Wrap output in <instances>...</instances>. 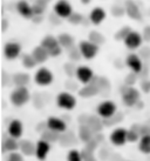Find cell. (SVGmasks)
<instances>
[{
  "label": "cell",
  "mask_w": 150,
  "mask_h": 161,
  "mask_svg": "<svg viewBox=\"0 0 150 161\" xmlns=\"http://www.w3.org/2000/svg\"><path fill=\"white\" fill-rule=\"evenodd\" d=\"M120 92H121L122 101L127 107H135V105L141 100L140 91L135 88L134 86L123 85V87L120 88Z\"/></svg>",
  "instance_id": "cell-1"
},
{
  "label": "cell",
  "mask_w": 150,
  "mask_h": 161,
  "mask_svg": "<svg viewBox=\"0 0 150 161\" xmlns=\"http://www.w3.org/2000/svg\"><path fill=\"white\" fill-rule=\"evenodd\" d=\"M32 99L31 93L27 88L26 86H22V87H15L12 93L9 95V100L11 103L15 106V107H22L25 106L29 100Z\"/></svg>",
  "instance_id": "cell-2"
},
{
  "label": "cell",
  "mask_w": 150,
  "mask_h": 161,
  "mask_svg": "<svg viewBox=\"0 0 150 161\" xmlns=\"http://www.w3.org/2000/svg\"><path fill=\"white\" fill-rule=\"evenodd\" d=\"M41 45L47 49L51 58H56L59 55H61L62 49H63L57 40V36H51V34L44 36V39L41 40Z\"/></svg>",
  "instance_id": "cell-3"
},
{
  "label": "cell",
  "mask_w": 150,
  "mask_h": 161,
  "mask_svg": "<svg viewBox=\"0 0 150 161\" xmlns=\"http://www.w3.org/2000/svg\"><path fill=\"white\" fill-rule=\"evenodd\" d=\"M79 48L82 53V57L86 60H92L97 55L99 51H100V46L94 44L93 41L88 40H82L80 41Z\"/></svg>",
  "instance_id": "cell-4"
},
{
  "label": "cell",
  "mask_w": 150,
  "mask_h": 161,
  "mask_svg": "<svg viewBox=\"0 0 150 161\" xmlns=\"http://www.w3.org/2000/svg\"><path fill=\"white\" fill-rule=\"evenodd\" d=\"M56 105L57 107L66 109V111H72L76 106V99L69 92H60L56 97Z\"/></svg>",
  "instance_id": "cell-5"
},
{
  "label": "cell",
  "mask_w": 150,
  "mask_h": 161,
  "mask_svg": "<svg viewBox=\"0 0 150 161\" xmlns=\"http://www.w3.org/2000/svg\"><path fill=\"white\" fill-rule=\"evenodd\" d=\"M117 112V106L114 101L111 100H104L102 103H99L96 108V113L101 116L102 119H108Z\"/></svg>",
  "instance_id": "cell-6"
},
{
  "label": "cell",
  "mask_w": 150,
  "mask_h": 161,
  "mask_svg": "<svg viewBox=\"0 0 150 161\" xmlns=\"http://www.w3.org/2000/svg\"><path fill=\"white\" fill-rule=\"evenodd\" d=\"M54 80L53 73L49 71L48 68L41 67L35 72L34 74V81L36 85L39 86H49Z\"/></svg>",
  "instance_id": "cell-7"
},
{
  "label": "cell",
  "mask_w": 150,
  "mask_h": 161,
  "mask_svg": "<svg viewBox=\"0 0 150 161\" xmlns=\"http://www.w3.org/2000/svg\"><path fill=\"white\" fill-rule=\"evenodd\" d=\"M22 47L17 41H8L4 46V55L7 60H15L21 55Z\"/></svg>",
  "instance_id": "cell-8"
},
{
  "label": "cell",
  "mask_w": 150,
  "mask_h": 161,
  "mask_svg": "<svg viewBox=\"0 0 150 161\" xmlns=\"http://www.w3.org/2000/svg\"><path fill=\"white\" fill-rule=\"evenodd\" d=\"M127 132L128 130H126L123 127H117L115 128L109 135V141L111 145H114L116 147H121L126 143L128 142V139H127Z\"/></svg>",
  "instance_id": "cell-9"
},
{
  "label": "cell",
  "mask_w": 150,
  "mask_h": 161,
  "mask_svg": "<svg viewBox=\"0 0 150 161\" xmlns=\"http://www.w3.org/2000/svg\"><path fill=\"white\" fill-rule=\"evenodd\" d=\"M143 41H144V39H143V36L141 33H138L136 31H131L128 34V36L123 40V42L127 48L134 51V49L141 48Z\"/></svg>",
  "instance_id": "cell-10"
},
{
  "label": "cell",
  "mask_w": 150,
  "mask_h": 161,
  "mask_svg": "<svg viewBox=\"0 0 150 161\" xmlns=\"http://www.w3.org/2000/svg\"><path fill=\"white\" fill-rule=\"evenodd\" d=\"M53 11L62 19H68V17L73 13V7L67 0H59L55 3Z\"/></svg>",
  "instance_id": "cell-11"
},
{
  "label": "cell",
  "mask_w": 150,
  "mask_h": 161,
  "mask_svg": "<svg viewBox=\"0 0 150 161\" xmlns=\"http://www.w3.org/2000/svg\"><path fill=\"white\" fill-rule=\"evenodd\" d=\"M15 11L21 15L24 19L27 20H32L34 17V12H33V6H32L27 0H19L15 4Z\"/></svg>",
  "instance_id": "cell-12"
},
{
  "label": "cell",
  "mask_w": 150,
  "mask_h": 161,
  "mask_svg": "<svg viewBox=\"0 0 150 161\" xmlns=\"http://www.w3.org/2000/svg\"><path fill=\"white\" fill-rule=\"evenodd\" d=\"M126 65L130 68V71L135 72L137 74H140V72L142 71V68L144 66V64L142 61V58L140 57V54L136 53H130L127 55L126 58Z\"/></svg>",
  "instance_id": "cell-13"
},
{
  "label": "cell",
  "mask_w": 150,
  "mask_h": 161,
  "mask_svg": "<svg viewBox=\"0 0 150 161\" xmlns=\"http://www.w3.org/2000/svg\"><path fill=\"white\" fill-rule=\"evenodd\" d=\"M95 76L94 72L92 68H89L88 66H79L78 71H76V79L81 82V84H89L90 81L93 80V78Z\"/></svg>",
  "instance_id": "cell-14"
},
{
  "label": "cell",
  "mask_w": 150,
  "mask_h": 161,
  "mask_svg": "<svg viewBox=\"0 0 150 161\" xmlns=\"http://www.w3.org/2000/svg\"><path fill=\"white\" fill-rule=\"evenodd\" d=\"M124 8H126V14L130 19L132 20H141L142 19L141 9L134 0H127L124 4Z\"/></svg>",
  "instance_id": "cell-15"
},
{
  "label": "cell",
  "mask_w": 150,
  "mask_h": 161,
  "mask_svg": "<svg viewBox=\"0 0 150 161\" xmlns=\"http://www.w3.org/2000/svg\"><path fill=\"white\" fill-rule=\"evenodd\" d=\"M107 18V12L104 11V8H102L100 6H96V7H94L92 11H90V13H89V21L92 25H100L102 24Z\"/></svg>",
  "instance_id": "cell-16"
},
{
  "label": "cell",
  "mask_w": 150,
  "mask_h": 161,
  "mask_svg": "<svg viewBox=\"0 0 150 161\" xmlns=\"http://www.w3.org/2000/svg\"><path fill=\"white\" fill-rule=\"evenodd\" d=\"M24 133V125H22L21 120L19 119H13L7 126V134L13 136V138L20 139Z\"/></svg>",
  "instance_id": "cell-17"
},
{
  "label": "cell",
  "mask_w": 150,
  "mask_h": 161,
  "mask_svg": "<svg viewBox=\"0 0 150 161\" xmlns=\"http://www.w3.org/2000/svg\"><path fill=\"white\" fill-rule=\"evenodd\" d=\"M47 125H48V128L56 130L59 133H62V132L67 130L66 120L62 119V118H59V116H51V118H48Z\"/></svg>",
  "instance_id": "cell-18"
},
{
  "label": "cell",
  "mask_w": 150,
  "mask_h": 161,
  "mask_svg": "<svg viewBox=\"0 0 150 161\" xmlns=\"http://www.w3.org/2000/svg\"><path fill=\"white\" fill-rule=\"evenodd\" d=\"M97 94H100V88L97 87V85H95L93 82L86 84V85H83V87H81L79 90V95L81 98L84 99L93 98V97H95Z\"/></svg>",
  "instance_id": "cell-19"
},
{
  "label": "cell",
  "mask_w": 150,
  "mask_h": 161,
  "mask_svg": "<svg viewBox=\"0 0 150 161\" xmlns=\"http://www.w3.org/2000/svg\"><path fill=\"white\" fill-rule=\"evenodd\" d=\"M49 151H51V143L46 141L44 139H40L36 142V151H35V157L39 160H44L47 158Z\"/></svg>",
  "instance_id": "cell-20"
},
{
  "label": "cell",
  "mask_w": 150,
  "mask_h": 161,
  "mask_svg": "<svg viewBox=\"0 0 150 161\" xmlns=\"http://www.w3.org/2000/svg\"><path fill=\"white\" fill-rule=\"evenodd\" d=\"M76 141V136L72 130H65L60 133V138H59V145L62 147H71L74 146Z\"/></svg>",
  "instance_id": "cell-21"
},
{
  "label": "cell",
  "mask_w": 150,
  "mask_h": 161,
  "mask_svg": "<svg viewBox=\"0 0 150 161\" xmlns=\"http://www.w3.org/2000/svg\"><path fill=\"white\" fill-rule=\"evenodd\" d=\"M87 125L89 126V128L93 130L94 134L96 133H101L103 127H104V124H103V119L99 115H89L88 121H87Z\"/></svg>",
  "instance_id": "cell-22"
},
{
  "label": "cell",
  "mask_w": 150,
  "mask_h": 161,
  "mask_svg": "<svg viewBox=\"0 0 150 161\" xmlns=\"http://www.w3.org/2000/svg\"><path fill=\"white\" fill-rule=\"evenodd\" d=\"M19 151H20L25 157H33V155H35L36 143H33L31 140H21V141H20Z\"/></svg>",
  "instance_id": "cell-23"
},
{
  "label": "cell",
  "mask_w": 150,
  "mask_h": 161,
  "mask_svg": "<svg viewBox=\"0 0 150 161\" xmlns=\"http://www.w3.org/2000/svg\"><path fill=\"white\" fill-rule=\"evenodd\" d=\"M32 54H33V57L35 58L36 63L38 64L46 63V61L48 60V58H51V55H49V53L47 52V49L45 48L41 44H40L39 46L34 47V49L32 51Z\"/></svg>",
  "instance_id": "cell-24"
},
{
  "label": "cell",
  "mask_w": 150,
  "mask_h": 161,
  "mask_svg": "<svg viewBox=\"0 0 150 161\" xmlns=\"http://www.w3.org/2000/svg\"><path fill=\"white\" fill-rule=\"evenodd\" d=\"M31 81V76L28 75L25 72H18L12 75V82L14 84L15 87H22V86H27Z\"/></svg>",
  "instance_id": "cell-25"
},
{
  "label": "cell",
  "mask_w": 150,
  "mask_h": 161,
  "mask_svg": "<svg viewBox=\"0 0 150 161\" xmlns=\"http://www.w3.org/2000/svg\"><path fill=\"white\" fill-rule=\"evenodd\" d=\"M78 138H79L80 141H82L83 143L88 142L90 139L94 138V132L90 128L87 124L84 125H80L79 126V132H78Z\"/></svg>",
  "instance_id": "cell-26"
},
{
  "label": "cell",
  "mask_w": 150,
  "mask_h": 161,
  "mask_svg": "<svg viewBox=\"0 0 150 161\" xmlns=\"http://www.w3.org/2000/svg\"><path fill=\"white\" fill-rule=\"evenodd\" d=\"M57 40H59L62 48L67 49V51L75 45L74 36H72V34H69V33H60L57 36Z\"/></svg>",
  "instance_id": "cell-27"
},
{
  "label": "cell",
  "mask_w": 150,
  "mask_h": 161,
  "mask_svg": "<svg viewBox=\"0 0 150 161\" xmlns=\"http://www.w3.org/2000/svg\"><path fill=\"white\" fill-rule=\"evenodd\" d=\"M19 139L13 138L8 135L7 138L4 140L3 142V148H4L5 152H13V151H18L19 147H20V141H18Z\"/></svg>",
  "instance_id": "cell-28"
},
{
  "label": "cell",
  "mask_w": 150,
  "mask_h": 161,
  "mask_svg": "<svg viewBox=\"0 0 150 161\" xmlns=\"http://www.w3.org/2000/svg\"><path fill=\"white\" fill-rule=\"evenodd\" d=\"M140 126L141 125H132L127 132V139L128 142H138V140L141 138V133H140Z\"/></svg>",
  "instance_id": "cell-29"
},
{
  "label": "cell",
  "mask_w": 150,
  "mask_h": 161,
  "mask_svg": "<svg viewBox=\"0 0 150 161\" xmlns=\"http://www.w3.org/2000/svg\"><path fill=\"white\" fill-rule=\"evenodd\" d=\"M59 138H60V133L56 132V130H51V128H47L45 132L41 133V139L48 141L49 143L59 142Z\"/></svg>",
  "instance_id": "cell-30"
},
{
  "label": "cell",
  "mask_w": 150,
  "mask_h": 161,
  "mask_svg": "<svg viewBox=\"0 0 150 161\" xmlns=\"http://www.w3.org/2000/svg\"><path fill=\"white\" fill-rule=\"evenodd\" d=\"M138 149L143 154H150V134L142 135L138 140Z\"/></svg>",
  "instance_id": "cell-31"
},
{
  "label": "cell",
  "mask_w": 150,
  "mask_h": 161,
  "mask_svg": "<svg viewBox=\"0 0 150 161\" xmlns=\"http://www.w3.org/2000/svg\"><path fill=\"white\" fill-rule=\"evenodd\" d=\"M21 64L22 66L27 69H32V68H34L36 65H39V64L36 63L35 58L33 57V54H24L21 57Z\"/></svg>",
  "instance_id": "cell-32"
},
{
  "label": "cell",
  "mask_w": 150,
  "mask_h": 161,
  "mask_svg": "<svg viewBox=\"0 0 150 161\" xmlns=\"http://www.w3.org/2000/svg\"><path fill=\"white\" fill-rule=\"evenodd\" d=\"M122 120H123V114L120 112H116L114 115L110 116V118L103 119V124H104V127H111V126L120 124Z\"/></svg>",
  "instance_id": "cell-33"
},
{
  "label": "cell",
  "mask_w": 150,
  "mask_h": 161,
  "mask_svg": "<svg viewBox=\"0 0 150 161\" xmlns=\"http://www.w3.org/2000/svg\"><path fill=\"white\" fill-rule=\"evenodd\" d=\"M88 39L99 46L103 45V44L106 42V38H104V36H103L102 33H100V32H97V31L90 32V33H89V36H88Z\"/></svg>",
  "instance_id": "cell-34"
},
{
  "label": "cell",
  "mask_w": 150,
  "mask_h": 161,
  "mask_svg": "<svg viewBox=\"0 0 150 161\" xmlns=\"http://www.w3.org/2000/svg\"><path fill=\"white\" fill-rule=\"evenodd\" d=\"M68 58H69V60L74 61V63H78V61H80L81 59L83 58L82 53H81V51L79 48V46L74 45L73 47H71V48L68 49Z\"/></svg>",
  "instance_id": "cell-35"
},
{
  "label": "cell",
  "mask_w": 150,
  "mask_h": 161,
  "mask_svg": "<svg viewBox=\"0 0 150 161\" xmlns=\"http://www.w3.org/2000/svg\"><path fill=\"white\" fill-rule=\"evenodd\" d=\"M131 27L128 26V25H126V26H122L121 28H119V31L115 33V40L117 41H123L127 36H128V34L131 32Z\"/></svg>",
  "instance_id": "cell-36"
},
{
  "label": "cell",
  "mask_w": 150,
  "mask_h": 161,
  "mask_svg": "<svg viewBox=\"0 0 150 161\" xmlns=\"http://www.w3.org/2000/svg\"><path fill=\"white\" fill-rule=\"evenodd\" d=\"M84 20H86V18L79 12H73L67 19V21L72 24V25H83Z\"/></svg>",
  "instance_id": "cell-37"
},
{
  "label": "cell",
  "mask_w": 150,
  "mask_h": 161,
  "mask_svg": "<svg viewBox=\"0 0 150 161\" xmlns=\"http://www.w3.org/2000/svg\"><path fill=\"white\" fill-rule=\"evenodd\" d=\"M63 71L66 73L67 76H69V78H74L76 76V71H78V67L75 66V63L74 61H69V63H66L63 65Z\"/></svg>",
  "instance_id": "cell-38"
},
{
  "label": "cell",
  "mask_w": 150,
  "mask_h": 161,
  "mask_svg": "<svg viewBox=\"0 0 150 161\" xmlns=\"http://www.w3.org/2000/svg\"><path fill=\"white\" fill-rule=\"evenodd\" d=\"M33 100V105H34V107L38 108V109H41V108L45 106V100L42 98V95L40 93H35V95L32 98Z\"/></svg>",
  "instance_id": "cell-39"
},
{
  "label": "cell",
  "mask_w": 150,
  "mask_h": 161,
  "mask_svg": "<svg viewBox=\"0 0 150 161\" xmlns=\"http://www.w3.org/2000/svg\"><path fill=\"white\" fill-rule=\"evenodd\" d=\"M67 159L71 161H81L82 160V154H81V152L78 151V149H71V151L68 152Z\"/></svg>",
  "instance_id": "cell-40"
},
{
  "label": "cell",
  "mask_w": 150,
  "mask_h": 161,
  "mask_svg": "<svg viewBox=\"0 0 150 161\" xmlns=\"http://www.w3.org/2000/svg\"><path fill=\"white\" fill-rule=\"evenodd\" d=\"M24 154L21 152H18V151H13V152H9L8 155H7V160L9 161H22L24 160Z\"/></svg>",
  "instance_id": "cell-41"
},
{
  "label": "cell",
  "mask_w": 150,
  "mask_h": 161,
  "mask_svg": "<svg viewBox=\"0 0 150 161\" xmlns=\"http://www.w3.org/2000/svg\"><path fill=\"white\" fill-rule=\"evenodd\" d=\"M137 81V73H135V72H132L131 73H129L128 75L126 76V80H124V85L127 86H134L135 84H136Z\"/></svg>",
  "instance_id": "cell-42"
},
{
  "label": "cell",
  "mask_w": 150,
  "mask_h": 161,
  "mask_svg": "<svg viewBox=\"0 0 150 161\" xmlns=\"http://www.w3.org/2000/svg\"><path fill=\"white\" fill-rule=\"evenodd\" d=\"M126 13V8H124V6H120V5H114L113 7H111V14L115 15V17H121V15H123Z\"/></svg>",
  "instance_id": "cell-43"
},
{
  "label": "cell",
  "mask_w": 150,
  "mask_h": 161,
  "mask_svg": "<svg viewBox=\"0 0 150 161\" xmlns=\"http://www.w3.org/2000/svg\"><path fill=\"white\" fill-rule=\"evenodd\" d=\"M99 145H100V142L96 140V138L94 136L93 139H90L88 142H86L84 143V147L86 148H88V149H90V151H96V148L99 147Z\"/></svg>",
  "instance_id": "cell-44"
},
{
  "label": "cell",
  "mask_w": 150,
  "mask_h": 161,
  "mask_svg": "<svg viewBox=\"0 0 150 161\" xmlns=\"http://www.w3.org/2000/svg\"><path fill=\"white\" fill-rule=\"evenodd\" d=\"M81 154H82V160H94V152L88 148L84 147Z\"/></svg>",
  "instance_id": "cell-45"
},
{
  "label": "cell",
  "mask_w": 150,
  "mask_h": 161,
  "mask_svg": "<svg viewBox=\"0 0 150 161\" xmlns=\"http://www.w3.org/2000/svg\"><path fill=\"white\" fill-rule=\"evenodd\" d=\"M140 57L142 59H146V60H149L150 59V47L148 46H144V47H142L141 46V49H140Z\"/></svg>",
  "instance_id": "cell-46"
},
{
  "label": "cell",
  "mask_w": 150,
  "mask_h": 161,
  "mask_svg": "<svg viewBox=\"0 0 150 161\" xmlns=\"http://www.w3.org/2000/svg\"><path fill=\"white\" fill-rule=\"evenodd\" d=\"M141 91L143 93H149L150 92V80L148 79H142L141 81Z\"/></svg>",
  "instance_id": "cell-47"
},
{
  "label": "cell",
  "mask_w": 150,
  "mask_h": 161,
  "mask_svg": "<svg viewBox=\"0 0 150 161\" xmlns=\"http://www.w3.org/2000/svg\"><path fill=\"white\" fill-rule=\"evenodd\" d=\"M61 19L62 18H60L54 11H53V13L49 15V21L52 24H54V25H60V24H61Z\"/></svg>",
  "instance_id": "cell-48"
},
{
  "label": "cell",
  "mask_w": 150,
  "mask_h": 161,
  "mask_svg": "<svg viewBox=\"0 0 150 161\" xmlns=\"http://www.w3.org/2000/svg\"><path fill=\"white\" fill-rule=\"evenodd\" d=\"M48 128V125H47V121H41L40 124H38V125L35 126V130L36 132H39L40 134L42 133V132H45V130Z\"/></svg>",
  "instance_id": "cell-49"
},
{
  "label": "cell",
  "mask_w": 150,
  "mask_h": 161,
  "mask_svg": "<svg viewBox=\"0 0 150 161\" xmlns=\"http://www.w3.org/2000/svg\"><path fill=\"white\" fill-rule=\"evenodd\" d=\"M142 36H143L144 41H150V25H147V26L143 28Z\"/></svg>",
  "instance_id": "cell-50"
},
{
  "label": "cell",
  "mask_w": 150,
  "mask_h": 161,
  "mask_svg": "<svg viewBox=\"0 0 150 161\" xmlns=\"http://www.w3.org/2000/svg\"><path fill=\"white\" fill-rule=\"evenodd\" d=\"M140 133L142 135L150 134V125H141L140 126Z\"/></svg>",
  "instance_id": "cell-51"
},
{
  "label": "cell",
  "mask_w": 150,
  "mask_h": 161,
  "mask_svg": "<svg viewBox=\"0 0 150 161\" xmlns=\"http://www.w3.org/2000/svg\"><path fill=\"white\" fill-rule=\"evenodd\" d=\"M88 118H89V115H84V114H82V115L79 116V119H78V122H79L80 125H84V124H87V121H88Z\"/></svg>",
  "instance_id": "cell-52"
},
{
  "label": "cell",
  "mask_w": 150,
  "mask_h": 161,
  "mask_svg": "<svg viewBox=\"0 0 150 161\" xmlns=\"http://www.w3.org/2000/svg\"><path fill=\"white\" fill-rule=\"evenodd\" d=\"M7 26H8V24H7V20L6 19H3V31H6L7 30Z\"/></svg>",
  "instance_id": "cell-53"
},
{
  "label": "cell",
  "mask_w": 150,
  "mask_h": 161,
  "mask_svg": "<svg viewBox=\"0 0 150 161\" xmlns=\"http://www.w3.org/2000/svg\"><path fill=\"white\" fill-rule=\"evenodd\" d=\"M81 3L83 5H88L89 3H90V0H81Z\"/></svg>",
  "instance_id": "cell-54"
}]
</instances>
